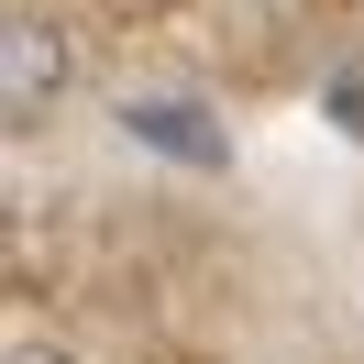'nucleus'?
Returning a JSON list of instances; mask_svg holds the SVG:
<instances>
[{"mask_svg":"<svg viewBox=\"0 0 364 364\" xmlns=\"http://www.w3.org/2000/svg\"><path fill=\"white\" fill-rule=\"evenodd\" d=\"M67 77H77V55H67V33H55V11L11 0V11H0V111H11V133H33V122L67 100Z\"/></svg>","mask_w":364,"mask_h":364,"instance_id":"nucleus-1","label":"nucleus"},{"mask_svg":"<svg viewBox=\"0 0 364 364\" xmlns=\"http://www.w3.org/2000/svg\"><path fill=\"white\" fill-rule=\"evenodd\" d=\"M133 144H155V155H177V166H221V133H210L188 100H133Z\"/></svg>","mask_w":364,"mask_h":364,"instance_id":"nucleus-2","label":"nucleus"},{"mask_svg":"<svg viewBox=\"0 0 364 364\" xmlns=\"http://www.w3.org/2000/svg\"><path fill=\"white\" fill-rule=\"evenodd\" d=\"M11 364H67V353H55V342H11Z\"/></svg>","mask_w":364,"mask_h":364,"instance_id":"nucleus-3","label":"nucleus"}]
</instances>
